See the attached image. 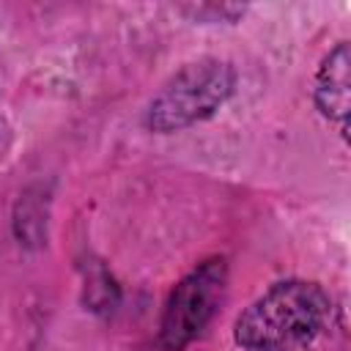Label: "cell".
Segmentation results:
<instances>
[{
    "instance_id": "1",
    "label": "cell",
    "mask_w": 351,
    "mask_h": 351,
    "mask_svg": "<svg viewBox=\"0 0 351 351\" xmlns=\"http://www.w3.org/2000/svg\"><path fill=\"white\" fill-rule=\"evenodd\" d=\"M329 313L332 302L318 282L285 280L239 315L233 337L244 351H296L326 326Z\"/></svg>"
},
{
    "instance_id": "2",
    "label": "cell",
    "mask_w": 351,
    "mask_h": 351,
    "mask_svg": "<svg viewBox=\"0 0 351 351\" xmlns=\"http://www.w3.org/2000/svg\"><path fill=\"white\" fill-rule=\"evenodd\" d=\"M236 88V69L219 58H203L184 66L148 104L145 123L154 132L186 129L219 110V104Z\"/></svg>"
},
{
    "instance_id": "3",
    "label": "cell",
    "mask_w": 351,
    "mask_h": 351,
    "mask_svg": "<svg viewBox=\"0 0 351 351\" xmlns=\"http://www.w3.org/2000/svg\"><path fill=\"white\" fill-rule=\"evenodd\" d=\"M228 280V266L222 258H211L189 271L170 293L162 324H159V343L167 351H181L189 346L211 321Z\"/></svg>"
},
{
    "instance_id": "4",
    "label": "cell",
    "mask_w": 351,
    "mask_h": 351,
    "mask_svg": "<svg viewBox=\"0 0 351 351\" xmlns=\"http://www.w3.org/2000/svg\"><path fill=\"white\" fill-rule=\"evenodd\" d=\"M315 104L329 118L337 121L346 134L348 107H351V52L348 44L340 41L321 63L315 74Z\"/></svg>"
}]
</instances>
